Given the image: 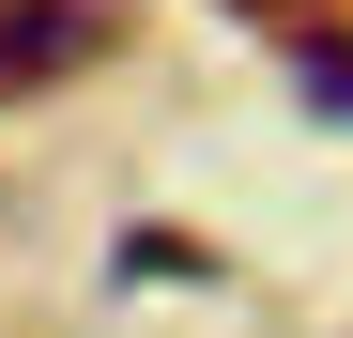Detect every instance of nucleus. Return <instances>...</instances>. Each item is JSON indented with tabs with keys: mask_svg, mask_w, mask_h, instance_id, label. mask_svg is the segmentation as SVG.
Listing matches in <instances>:
<instances>
[{
	"mask_svg": "<svg viewBox=\"0 0 353 338\" xmlns=\"http://www.w3.org/2000/svg\"><path fill=\"white\" fill-rule=\"evenodd\" d=\"M261 16H292V0H261Z\"/></svg>",
	"mask_w": 353,
	"mask_h": 338,
	"instance_id": "20e7f679",
	"label": "nucleus"
},
{
	"mask_svg": "<svg viewBox=\"0 0 353 338\" xmlns=\"http://www.w3.org/2000/svg\"><path fill=\"white\" fill-rule=\"evenodd\" d=\"M77 62H108V0H0V92H46Z\"/></svg>",
	"mask_w": 353,
	"mask_h": 338,
	"instance_id": "f257e3e1",
	"label": "nucleus"
},
{
	"mask_svg": "<svg viewBox=\"0 0 353 338\" xmlns=\"http://www.w3.org/2000/svg\"><path fill=\"white\" fill-rule=\"evenodd\" d=\"M292 92H323L338 123H353V46H338V31H292Z\"/></svg>",
	"mask_w": 353,
	"mask_h": 338,
	"instance_id": "7ed1b4c3",
	"label": "nucleus"
},
{
	"mask_svg": "<svg viewBox=\"0 0 353 338\" xmlns=\"http://www.w3.org/2000/svg\"><path fill=\"white\" fill-rule=\"evenodd\" d=\"M123 277H139V292H154V277H169V292H200L215 246H185V231H123Z\"/></svg>",
	"mask_w": 353,
	"mask_h": 338,
	"instance_id": "f03ea898",
	"label": "nucleus"
}]
</instances>
